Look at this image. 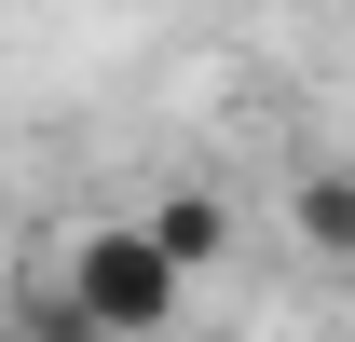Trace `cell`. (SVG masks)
<instances>
[{"mask_svg":"<svg viewBox=\"0 0 355 342\" xmlns=\"http://www.w3.org/2000/svg\"><path fill=\"white\" fill-rule=\"evenodd\" d=\"M55 301H69L96 342H178L191 274H178L137 219H96V233H69V247H55Z\"/></svg>","mask_w":355,"mask_h":342,"instance_id":"cell-1","label":"cell"},{"mask_svg":"<svg viewBox=\"0 0 355 342\" xmlns=\"http://www.w3.org/2000/svg\"><path fill=\"white\" fill-rule=\"evenodd\" d=\"M137 233H150L178 274H219V260H232V206H219V192H164V206L137 219Z\"/></svg>","mask_w":355,"mask_h":342,"instance_id":"cell-2","label":"cell"},{"mask_svg":"<svg viewBox=\"0 0 355 342\" xmlns=\"http://www.w3.org/2000/svg\"><path fill=\"white\" fill-rule=\"evenodd\" d=\"M287 233H301V260H355V165L287 178Z\"/></svg>","mask_w":355,"mask_h":342,"instance_id":"cell-3","label":"cell"},{"mask_svg":"<svg viewBox=\"0 0 355 342\" xmlns=\"http://www.w3.org/2000/svg\"><path fill=\"white\" fill-rule=\"evenodd\" d=\"M28 342H96V329H83V315H69V301L42 288V315H28Z\"/></svg>","mask_w":355,"mask_h":342,"instance_id":"cell-4","label":"cell"}]
</instances>
